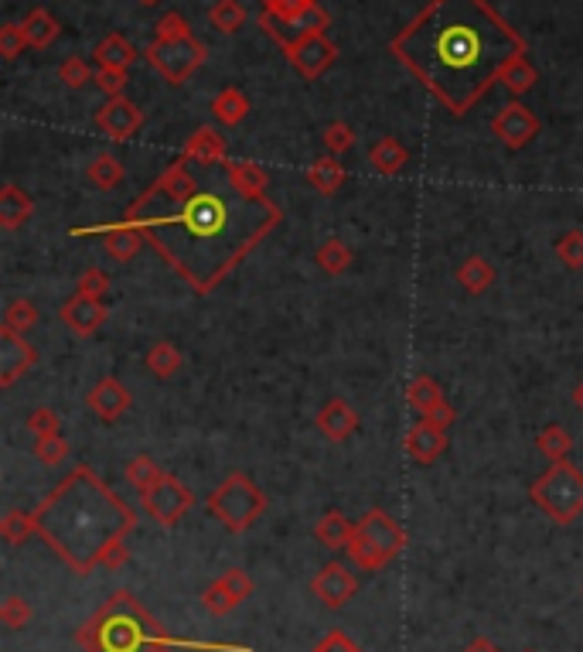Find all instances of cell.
<instances>
[{"label":"cell","mask_w":583,"mask_h":652,"mask_svg":"<svg viewBox=\"0 0 583 652\" xmlns=\"http://www.w3.org/2000/svg\"><path fill=\"white\" fill-rule=\"evenodd\" d=\"M120 222L137 226L157 257L205 297L280 226L283 209L270 195L236 192L226 181V192L198 188L181 202H130Z\"/></svg>","instance_id":"1"},{"label":"cell","mask_w":583,"mask_h":652,"mask_svg":"<svg viewBox=\"0 0 583 652\" xmlns=\"http://www.w3.org/2000/svg\"><path fill=\"white\" fill-rule=\"evenodd\" d=\"M389 48L454 117H464L526 55L519 31L485 0H433Z\"/></svg>","instance_id":"2"},{"label":"cell","mask_w":583,"mask_h":652,"mask_svg":"<svg viewBox=\"0 0 583 652\" xmlns=\"http://www.w3.org/2000/svg\"><path fill=\"white\" fill-rule=\"evenodd\" d=\"M133 526V509L89 465L72 468L35 509V533L79 577L93 574L96 567L116 571L127 564Z\"/></svg>","instance_id":"3"},{"label":"cell","mask_w":583,"mask_h":652,"mask_svg":"<svg viewBox=\"0 0 583 652\" xmlns=\"http://www.w3.org/2000/svg\"><path fill=\"white\" fill-rule=\"evenodd\" d=\"M76 642L86 652H151L157 646H185L161 629V622L140 605L133 591H116L79 625Z\"/></svg>","instance_id":"4"},{"label":"cell","mask_w":583,"mask_h":652,"mask_svg":"<svg viewBox=\"0 0 583 652\" xmlns=\"http://www.w3.org/2000/svg\"><path fill=\"white\" fill-rule=\"evenodd\" d=\"M403 547H406L403 526L389 513H382V509H369L355 523L352 543L345 547V554L352 560V567L372 574V571H382L386 564H393L403 554Z\"/></svg>","instance_id":"5"},{"label":"cell","mask_w":583,"mask_h":652,"mask_svg":"<svg viewBox=\"0 0 583 652\" xmlns=\"http://www.w3.org/2000/svg\"><path fill=\"white\" fill-rule=\"evenodd\" d=\"M205 509L212 519H219L229 533H246L266 513V492L246 472H229L208 492Z\"/></svg>","instance_id":"6"},{"label":"cell","mask_w":583,"mask_h":652,"mask_svg":"<svg viewBox=\"0 0 583 652\" xmlns=\"http://www.w3.org/2000/svg\"><path fill=\"white\" fill-rule=\"evenodd\" d=\"M529 499L536 509L553 519L556 526L573 523L583 513V472L570 461H556L532 482Z\"/></svg>","instance_id":"7"},{"label":"cell","mask_w":583,"mask_h":652,"mask_svg":"<svg viewBox=\"0 0 583 652\" xmlns=\"http://www.w3.org/2000/svg\"><path fill=\"white\" fill-rule=\"evenodd\" d=\"M205 55H208V48L191 35V31L174 35V38H154L151 45L144 48V59L151 62L164 76V82H171V86H185L191 79V72H198L205 65Z\"/></svg>","instance_id":"8"},{"label":"cell","mask_w":583,"mask_h":652,"mask_svg":"<svg viewBox=\"0 0 583 652\" xmlns=\"http://www.w3.org/2000/svg\"><path fill=\"white\" fill-rule=\"evenodd\" d=\"M140 499H144L147 516H151L154 523L168 526V530H171V526H178L181 519L191 513V506H195V495H191V489L171 472L164 475L151 492L140 495Z\"/></svg>","instance_id":"9"},{"label":"cell","mask_w":583,"mask_h":652,"mask_svg":"<svg viewBox=\"0 0 583 652\" xmlns=\"http://www.w3.org/2000/svg\"><path fill=\"white\" fill-rule=\"evenodd\" d=\"M328 24H331L328 14H324L318 4H311L301 14V18H294V21H283V18H277V14H270V11L260 14V28L273 41H277L283 52H290L297 41H304V38H311V35H324V31H328Z\"/></svg>","instance_id":"10"},{"label":"cell","mask_w":583,"mask_h":652,"mask_svg":"<svg viewBox=\"0 0 583 652\" xmlns=\"http://www.w3.org/2000/svg\"><path fill=\"white\" fill-rule=\"evenodd\" d=\"M253 594V577H249L243 567H229L226 574H219L202 594V605L208 615L222 618L229 612H236L239 605Z\"/></svg>","instance_id":"11"},{"label":"cell","mask_w":583,"mask_h":652,"mask_svg":"<svg viewBox=\"0 0 583 652\" xmlns=\"http://www.w3.org/2000/svg\"><path fill=\"white\" fill-rule=\"evenodd\" d=\"M311 594L321 601L324 608H331V612H338V608H345L348 601L358 594V577L348 564H341V560H331V564H324L318 574L311 577Z\"/></svg>","instance_id":"12"},{"label":"cell","mask_w":583,"mask_h":652,"mask_svg":"<svg viewBox=\"0 0 583 652\" xmlns=\"http://www.w3.org/2000/svg\"><path fill=\"white\" fill-rule=\"evenodd\" d=\"M491 130H495V137L502 140L508 151H522V147H529L532 137L539 134V120L529 106L508 103L498 110V117L491 120Z\"/></svg>","instance_id":"13"},{"label":"cell","mask_w":583,"mask_h":652,"mask_svg":"<svg viewBox=\"0 0 583 652\" xmlns=\"http://www.w3.org/2000/svg\"><path fill=\"white\" fill-rule=\"evenodd\" d=\"M38 366V349L24 335L0 325V386H14L28 369Z\"/></svg>","instance_id":"14"},{"label":"cell","mask_w":583,"mask_h":652,"mask_svg":"<svg viewBox=\"0 0 583 652\" xmlns=\"http://www.w3.org/2000/svg\"><path fill=\"white\" fill-rule=\"evenodd\" d=\"M144 127V110L137 103H130L127 96L106 99L96 110V130L110 140H130L137 137V130Z\"/></svg>","instance_id":"15"},{"label":"cell","mask_w":583,"mask_h":652,"mask_svg":"<svg viewBox=\"0 0 583 652\" xmlns=\"http://www.w3.org/2000/svg\"><path fill=\"white\" fill-rule=\"evenodd\" d=\"M106 315H110V311H106L103 301H96V297H82V294H72L69 301L58 308L62 325L79 338H93L99 328L106 325Z\"/></svg>","instance_id":"16"},{"label":"cell","mask_w":583,"mask_h":652,"mask_svg":"<svg viewBox=\"0 0 583 652\" xmlns=\"http://www.w3.org/2000/svg\"><path fill=\"white\" fill-rule=\"evenodd\" d=\"M287 59L297 72H301V79L314 82V79H321L324 72H328L331 62L338 59V48L331 45L324 35H311V38L297 41V45L287 52Z\"/></svg>","instance_id":"17"},{"label":"cell","mask_w":583,"mask_h":652,"mask_svg":"<svg viewBox=\"0 0 583 652\" xmlns=\"http://www.w3.org/2000/svg\"><path fill=\"white\" fill-rule=\"evenodd\" d=\"M72 236H103V253L120 263L133 260L147 246L144 233L137 226H127V222H113V226H96V229H72Z\"/></svg>","instance_id":"18"},{"label":"cell","mask_w":583,"mask_h":652,"mask_svg":"<svg viewBox=\"0 0 583 652\" xmlns=\"http://www.w3.org/2000/svg\"><path fill=\"white\" fill-rule=\"evenodd\" d=\"M358 424H362V420H358V410L345 400V396L328 400L318 414H314V427H318V434L328 437L331 444L348 441V437L358 431Z\"/></svg>","instance_id":"19"},{"label":"cell","mask_w":583,"mask_h":652,"mask_svg":"<svg viewBox=\"0 0 583 652\" xmlns=\"http://www.w3.org/2000/svg\"><path fill=\"white\" fill-rule=\"evenodd\" d=\"M86 407L103 420V424H116L130 410V390L116 376H103L93 390L86 393Z\"/></svg>","instance_id":"20"},{"label":"cell","mask_w":583,"mask_h":652,"mask_svg":"<svg viewBox=\"0 0 583 652\" xmlns=\"http://www.w3.org/2000/svg\"><path fill=\"white\" fill-rule=\"evenodd\" d=\"M447 444H451L447 441V431L427 424V420L413 424L403 437V451L410 455V461H416V465H433V461L447 451Z\"/></svg>","instance_id":"21"},{"label":"cell","mask_w":583,"mask_h":652,"mask_svg":"<svg viewBox=\"0 0 583 652\" xmlns=\"http://www.w3.org/2000/svg\"><path fill=\"white\" fill-rule=\"evenodd\" d=\"M181 158L188 164H202V168H215V164H226V137L215 127H198L195 134L185 140L181 147Z\"/></svg>","instance_id":"22"},{"label":"cell","mask_w":583,"mask_h":652,"mask_svg":"<svg viewBox=\"0 0 583 652\" xmlns=\"http://www.w3.org/2000/svg\"><path fill=\"white\" fill-rule=\"evenodd\" d=\"M31 216H35L31 195L24 192L21 185H14V181H4V188H0V229H4V233H14V229H21Z\"/></svg>","instance_id":"23"},{"label":"cell","mask_w":583,"mask_h":652,"mask_svg":"<svg viewBox=\"0 0 583 652\" xmlns=\"http://www.w3.org/2000/svg\"><path fill=\"white\" fill-rule=\"evenodd\" d=\"M369 164H372V171H376V175L393 178L406 168V164H410V151H406L396 137H379L376 144L369 147Z\"/></svg>","instance_id":"24"},{"label":"cell","mask_w":583,"mask_h":652,"mask_svg":"<svg viewBox=\"0 0 583 652\" xmlns=\"http://www.w3.org/2000/svg\"><path fill=\"white\" fill-rule=\"evenodd\" d=\"M352 533H355L352 519L341 513V509H328V513L314 523V540L328 550H345L348 543H352Z\"/></svg>","instance_id":"25"},{"label":"cell","mask_w":583,"mask_h":652,"mask_svg":"<svg viewBox=\"0 0 583 652\" xmlns=\"http://www.w3.org/2000/svg\"><path fill=\"white\" fill-rule=\"evenodd\" d=\"M226 181L246 195H266V185H270L266 171L253 161H226Z\"/></svg>","instance_id":"26"},{"label":"cell","mask_w":583,"mask_h":652,"mask_svg":"<svg viewBox=\"0 0 583 652\" xmlns=\"http://www.w3.org/2000/svg\"><path fill=\"white\" fill-rule=\"evenodd\" d=\"M345 168H341L338 158H331V154H324L307 168V185L314 188L318 195H335L341 185H345Z\"/></svg>","instance_id":"27"},{"label":"cell","mask_w":583,"mask_h":652,"mask_svg":"<svg viewBox=\"0 0 583 652\" xmlns=\"http://www.w3.org/2000/svg\"><path fill=\"white\" fill-rule=\"evenodd\" d=\"M246 113H249V99L243 89H236V86L222 89V93L212 99V117L219 120L222 127H239V123L246 120Z\"/></svg>","instance_id":"28"},{"label":"cell","mask_w":583,"mask_h":652,"mask_svg":"<svg viewBox=\"0 0 583 652\" xmlns=\"http://www.w3.org/2000/svg\"><path fill=\"white\" fill-rule=\"evenodd\" d=\"M93 59L99 69H127V65H133V59H137V48H133L123 35H110L93 48Z\"/></svg>","instance_id":"29"},{"label":"cell","mask_w":583,"mask_h":652,"mask_svg":"<svg viewBox=\"0 0 583 652\" xmlns=\"http://www.w3.org/2000/svg\"><path fill=\"white\" fill-rule=\"evenodd\" d=\"M86 178H89V185L99 188V192H113V188L123 185L127 168H123V161L116 158V154H99V158H93V164L86 168Z\"/></svg>","instance_id":"30"},{"label":"cell","mask_w":583,"mask_h":652,"mask_svg":"<svg viewBox=\"0 0 583 652\" xmlns=\"http://www.w3.org/2000/svg\"><path fill=\"white\" fill-rule=\"evenodd\" d=\"M352 260H355L352 250H348V246L335 236H328L318 250H314V263H318V270H321V274H328V277H341L348 267H352Z\"/></svg>","instance_id":"31"},{"label":"cell","mask_w":583,"mask_h":652,"mask_svg":"<svg viewBox=\"0 0 583 652\" xmlns=\"http://www.w3.org/2000/svg\"><path fill=\"white\" fill-rule=\"evenodd\" d=\"M536 448H539V455L549 461V465H556V461H570L573 434L560 424H549L536 434Z\"/></svg>","instance_id":"32"},{"label":"cell","mask_w":583,"mask_h":652,"mask_svg":"<svg viewBox=\"0 0 583 652\" xmlns=\"http://www.w3.org/2000/svg\"><path fill=\"white\" fill-rule=\"evenodd\" d=\"M147 369L157 376V379H171L181 373V366H185V356H181V349L174 342H154L151 349H147Z\"/></svg>","instance_id":"33"},{"label":"cell","mask_w":583,"mask_h":652,"mask_svg":"<svg viewBox=\"0 0 583 652\" xmlns=\"http://www.w3.org/2000/svg\"><path fill=\"white\" fill-rule=\"evenodd\" d=\"M457 284L464 287L468 294H485L491 284H495V267L485 257H468L457 267Z\"/></svg>","instance_id":"34"},{"label":"cell","mask_w":583,"mask_h":652,"mask_svg":"<svg viewBox=\"0 0 583 652\" xmlns=\"http://www.w3.org/2000/svg\"><path fill=\"white\" fill-rule=\"evenodd\" d=\"M164 475H168V472H164V468L157 465V461H154L151 455H137V458H130V461H127V468H123V478H127V485H133V489H137L140 495L151 492Z\"/></svg>","instance_id":"35"},{"label":"cell","mask_w":583,"mask_h":652,"mask_svg":"<svg viewBox=\"0 0 583 652\" xmlns=\"http://www.w3.org/2000/svg\"><path fill=\"white\" fill-rule=\"evenodd\" d=\"M21 24H24V35H28V45H35V48H48L58 35H62V24H58L45 7H35Z\"/></svg>","instance_id":"36"},{"label":"cell","mask_w":583,"mask_h":652,"mask_svg":"<svg viewBox=\"0 0 583 652\" xmlns=\"http://www.w3.org/2000/svg\"><path fill=\"white\" fill-rule=\"evenodd\" d=\"M38 321H41V311L35 301H28V297H14L4 311V328H11V332H18V335H28L31 328H38Z\"/></svg>","instance_id":"37"},{"label":"cell","mask_w":583,"mask_h":652,"mask_svg":"<svg viewBox=\"0 0 583 652\" xmlns=\"http://www.w3.org/2000/svg\"><path fill=\"white\" fill-rule=\"evenodd\" d=\"M406 400H410V407L416 414H427L430 407H437V403H444V390H440V383L427 373H420L410 383V390H406Z\"/></svg>","instance_id":"38"},{"label":"cell","mask_w":583,"mask_h":652,"mask_svg":"<svg viewBox=\"0 0 583 652\" xmlns=\"http://www.w3.org/2000/svg\"><path fill=\"white\" fill-rule=\"evenodd\" d=\"M208 21H212V28H219L222 35H236L246 24V7L239 4V0H219V4L208 11Z\"/></svg>","instance_id":"39"},{"label":"cell","mask_w":583,"mask_h":652,"mask_svg":"<svg viewBox=\"0 0 583 652\" xmlns=\"http://www.w3.org/2000/svg\"><path fill=\"white\" fill-rule=\"evenodd\" d=\"M35 533V513H24V509H7L4 519H0V536L7 543H24L28 536Z\"/></svg>","instance_id":"40"},{"label":"cell","mask_w":583,"mask_h":652,"mask_svg":"<svg viewBox=\"0 0 583 652\" xmlns=\"http://www.w3.org/2000/svg\"><path fill=\"white\" fill-rule=\"evenodd\" d=\"M502 86L512 96H522V93H529V89L536 86V69H532V62L526 59V55H519V59H515L502 72Z\"/></svg>","instance_id":"41"},{"label":"cell","mask_w":583,"mask_h":652,"mask_svg":"<svg viewBox=\"0 0 583 652\" xmlns=\"http://www.w3.org/2000/svg\"><path fill=\"white\" fill-rule=\"evenodd\" d=\"M72 455V444H69V437H62V434H55V437H38L35 441V458L41 461L45 468H58V465H65Z\"/></svg>","instance_id":"42"},{"label":"cell","mask_w":583,"mask_h":652,"mask_svg":"<svg viewBox=\"0 0 583 652\" xmlns=\"http://www.w3.org/2000/svg\"><path fill=\"white\" fill-rule=\"evenodd\" d=\"M321 144H324V151H328L331 158H338V154H345V151H352V147H355V130L348 127L345 120H335V123H328V127L321 130Z\"/></svg>","instance_id":"43"},{"label":"cell","mask_w":583,"mask_h":652,"mask_svg":"<svg viewBox=\"0 0 583 652\" xmlns=\"http://www.w3.org/2000/svg\"><path fill=\"white\" fill-rule=\"evenodd\" d=\"M58 79L69 89H82V86H89V82H96V69L82 59V55H72V59H65L58 65Z\"/></svg>","instance_id":"44"},{"label":"cell","mask_w":583,"mask_h":652,"mask_svg":"<svg viewBox=\"0 0 583 652\" xmlns=\"http://www.w3.org/2000/svg\"><path fill=\"white\" fill-rule=\"evenodd\" d=\"M556 260L563 263L566 270H583V233L580 229H570L556 239Z\"/></svg>","instance_id":"45"},{"label":"cell","mask_w":583,"mask_h":652,"mask_svg":"<svg viewBox=\"0 0 583 652\" xmlns=\"http://www.w3.org/2000/svg\"><path fill=\"white\" fill-rule=\"evenodd\" d=\"M106 291H110V274H106V270L86 267L76 277V294H82V297H96V301H103Z\"/></svg>","instance_id":"46"},{"label":"cell","mask_w":583,"mask_h":652,"mask_svg":"<svg viewBox=\"0 0 583 652\" xmlns=\"http://www.w3.org/2000/svg\"><path fill=\"white\" fill-rule=\"evenodd\" d=\"M31 605L18 594H11V598H4V605H0V622H4V629H24V625L31 622Z\"/></svg>","instance_id":"47"},{"label":"cell","mask_w":583,"mask_h":652,"mask_svg":"<svg viewBox=\"0 0 583 652\" xmlns=\"http://www.w3.org/2000/svg\"><path fill=\"white\" fill-rule=\"evenodd\" d=\"M28 431L35 437H55V434H62V417H58L52 407H35L28 414Z\"/></svg>","instance_id":"48"},{"label":"cell","mask_w":583,"mask_h":652,"mask_svg":"<svg viewBox=\"0 0 583 652\" xmlns=\"http://www.w3.org/2000/svg\"><path fill=\"white\" fill-rule=\"evenodd\" d=\"M28 48V35H24V24H4L0 28V55L7 62H14L18 55Z\"/></svg>","instance_id":"49"},{"label":"cell","mask_w":583,"mask_h":652,"mask_svg":"<svg viewBox=\"0 0 583 652\" xmlns=\"http://www.w3.org/2000/svg\"><path fill=\"white\" fill-rule=\"evenodd\" d=\"M127 69H96V86H99V93H103L106 99H116V96H123V89H127Z\"/></svg>","instance_id":"50"},{"label":"cell","mask_w":583,"mask_h":652,"mask_svg":"<svg viewBox=\"0 0 583 652\" xmlns=\"http://www.w3.org/2000/svg\"><path fill=\"white\" fill-rule=\"evenodd\" d=\"M311 652H365V649L358 646L355 639H348V635L341 632V629H331Z\"/></svg>","instance_id":"51"},{"label":"cell","mask_w":583,"mask_h":652,"mask_svg":"<svg viewBox=\"0 0 583 652\" xmlns=\"http://www.w3.org/2000/svg\"><path fill=\"white\" fill-rule=\"evenodd\" d=\"M420 420H427V424L440 427V431H447V427H451L454 420H457V410L444 400V403H437V407H430L427 414H420Z\"/></svg>","instance_id":"52"},{"label":"cell","mask_w":583,"mask_h":652,"mask_svg":"<svg viewBox=\"0 0 583 652\" xmlns=\"http://www.w3.org/2000/svg\"><path fill=\"white\" fill-rule=\"evenodd\" d=\"M185 31H191L188 21L181 18L178 11H171V14H164V18L157 21V35L154 38H174V35H185Z\"/></svg>","instance_id":"53"},{"label":"cell","mask_w":583,"mask_h":652,"mask_svg":"<svg viewBox=\"0 0 583 652\" xmlns=\"http://www.w3.org/2000/svg\"><path fill=\"white\" fill-rule=\"evenodd\" d=\"M461 652H502V649H498L491 639H485V635H478V639H474L471 646H468V649H461Z\"/></svg>","instance_id":"54"},{"label":"cell","mask_w":583,"mask_h":652,"mask_svg":"<svg viewBox=\"0 0 583 652\" xmlns=\"http://www.w3.org/2000/svg\"><path fill=\"white\" fill-rule=\"evenodd\" d=\"M570 403H573V407H577L580 414H583V379H580L577 386H573V393H570Z\"/></svg>","instance_id":"55"},{"label":"cell","mask_w":583,"mask_h":652,"mask_svg":"<svg viewBox=\"0 0 583 652\" xmlns=\"http://www.w3.org/2000/svg\"><path fill=\"white\" fill-rule=\"evenodd\" d=\"M151 652H178V646H157V649H151Z\"/></svg>","instance_id":"56"},{"label":"cell","mask_w":583,"mask_h":652,"mask_svg":"<svg viewBox=\"0 0 583 652\" xmlns=\"http://www.w3.org/2000/svg\"><path fill=\"white\" fill-rule=\"evenodd\" d=\"M140 4H144V7H154V4H161V0H140Z\"/></svg>","instance_id":"57"},{"label":"cell","mask_w":583,"mask_h":652,"mask_svg":"<svg viewBox=\"0 0 583 652\" xmlns=\"http://www.w3.org/2000/svg\"><path fill=\"white\" fill-rule=\"evenodd\" d=\"M273 4H277V0H263V7H273Z\"/></svg>","instance_id":"58"},{"label":"cell","mask_w":583,"mask_h":652,"mask_svg":"<svg viewBox=\"0 0 583 652\" xmlns=\"http://www.w3.org/2000/svg\"><path fill=\"white\" fill-rule=\"evenodd\" d=\"M580 594H583V584H580Z\"/></svg>","instance_id":"59"},{"label":"cell","mask_w":583,"mask_h":652,"mask_svg":"<svg viewBox=\"0 0 583 652\" xmlns=\"http://www.w3.org/2000/svg\"><path fill=\"white\" fill-rule=\"evenodd\" d=\"M526 652H536V649H526Z\"/></svg>","instance_id":"60"}]
</instances>
